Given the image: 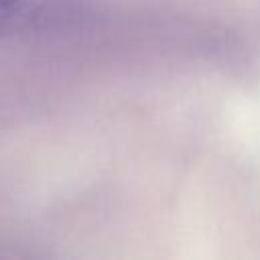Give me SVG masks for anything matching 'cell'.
<instances>
[{"label": "cell", "mask_w": 260, "mask_h": 260, "mask_svg": "<svg viewBox=\"0 0 260 260\" xmlns=\"http://www.w3.org/2000/svg\"><path fill=\"white\" fill-rule=\"evenodd\" d=\"M22 0H0V32L6 30L18 16Z\"/></svg>", "instance_id": "1"}, {"label": "cell", "mask_w": 260, "mask_h": 260, "mask_svg": "<svg viewBox=\"0 0 260 260\" xmlns=\"http://www.w3.org/2000/svg\"><path fill=\"white\" fill-rule=\"evenodd\" d=\"M0 260H20L18 256L14 254H6V252H0Z\"/></svg>", "instance_id": "2"}]
</instances>
